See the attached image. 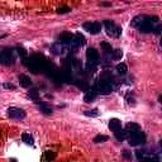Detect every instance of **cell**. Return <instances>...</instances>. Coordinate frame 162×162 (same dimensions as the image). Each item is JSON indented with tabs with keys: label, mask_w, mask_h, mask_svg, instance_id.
<instances>
[{
	"label": "cell",
	"mask_w": 162,
	"mask_h": 162,
	"mask_svg": "<svg viewBox=\"0 0 162 162\" xmlns=\"http://www.w3.org/2000/svg\"><path fill=\"white\" fill-rule=\"evenodd\" d=\"M95 90L99 93V94H110L113 91V85H112V81L107 79V77H100L98 80L96 85H95Z\"/></svg>",
	"instance_id": "obj_1"
},
{
	"label": "cell",
	"mask_w": 162,
	"mask_h": 162,
	"mask_svg": "<svg viewBox=\"0 0 162 162\" xmlns=\"http://www.w3.org/2000/svg\"><path fill=\"white\" fill-rule=\"evenodd\" d=\"M0 63L5 66H10L15 63L14 52L9 48H0Z\"/></svg>",
	"instance_id": "obj_2"
},
{
	"label": "cell",
	"mask_w": 162,
	"mask_h": 162,
	"mask_svg": "<svg viewBox=\"0 0 162 162\" xmlns=\"http://www.w3.org/2000/svg\"><path fill=\"white\" fill-rule=\"evenodd\" d=\"M103 24H104V27H105V31H107V33L109 36L118 38L122 34V28L119 26H117L113 20H104Z\"/></svg>",
	"instance_id": "obj_3"
},
{
	"label": "cell",
	"mask_w": 162,
	"mask_h": 162,
	"mask_svg": "<svg viewBox=\"0 0 162 162\" xmlns=\"http://www.w3.org/2000/svg\"><path fill=\"white\" fill-rule=\"evenodd\" d=\"M128 142H129V144L133 146V147H137L139 144H143L146 142V134L142 131L134 133V134H131L128 137Z\"/></svg>",
	"instance_id": "obj_4"
},
{
	"label": "cell",
	"mask_w": 162,
	"mask_h": 162,
	"mask_svg": "<svg viewBox=\"0 0 162 162\" xmlns=\"http://www.w3.org/2000/svg\"><path fill=\"white\" fill-rule=\"evenodd\" d=\"M8 117L12 119H17V120H20V119L26 118V112L20 108H15V107H10L8 109Z\"/></svg>",
	"instance_id": "obj_5"
},
{
	"label": "cell",
	"mask_w": 162,
	"mask_h": 162,
	"mask_svg": "<svg viewBox=\"0 0 162 162\" xmlns=\"http://www.w3.org/2000/svg\"><path fill=\"white\" fill-rule=\"evenodd\" d=\"M84 29L91 34H98L101 31V24L99 22H86L84 23Z\"/></svg>",
	"instance_id": "obj_6"
},
{
	"label": "cell",
	"mask_w": 162,
	"mask_h": 162,
	"mask_svg": "<svg viewBox=\"0 0 162 162\" xmlns=\"http://www.w3.org/2000/svg\"><path fill=\"white\" fill-rule=\"evenodd\" d=\"M86 57H88V62H91V63H95V65H99V61H100V57H99V53L98 51L90 47L86 51Z\"/></svg>",
	"instance_id": "obj_7"
},
{
	"label": "cell",
	"mask_w": 162,
	"mask_h": 162,
	"mask_svg": "<svg viewBox=\"0 0 162 162\" xmlns=\"http://www.w3.org/2000/svg\"><path fill=\"white\" fill-rule=\"evenodd\" d=\"M138 29H139L142 33H150V32L155 31V27H153V24H152V22L150 20V17L146 15V20L138 27Z\"/></svg>",
	"instance_id": "obj_8"
},
{
	"label": "cell",
	"mask_w": 162,
	"mask_h": 162,
	"mask_svg": "<svg viewBox=\"0 0 162 162\" xmlns=\"http://www.w3.org/2000/svg\"><path fill=\"white\" fill-rule=\"evenodd\" d=\"M85 43H86V39H85V37L81 34V33H76V34H74V39H72V43H71L72 47L77 48V47L84 46Z\"/></svg>",
	"instance_id": "obj_9"
},
{
	"label": "cell",
	"mask_w": 162,
	"mask_h": 162,
	"mask_svg": "<svg viewBox=\"0 0 162 162\" xmlns=\"http://www.w3.org/2000/svg\"><path fill=\"white\" fill-rule=\"evenodd\" d=\"M60 43L63 45V46H71V43H72V39H74V34H71V33H62L60 37Z\"/></svg>",
	"instance_id": "obj_10"
},
{
	"label": "cell",
	"mask_w": 162,
	"mask_h": 162,
	"mask_svg": "<svg viewBox=\"0 0 162 162\" xmlns=\"http://www.w3.org/2000/svg\"><path fill=\"white\" fill-rule=\"evenodd\" d=\"M124 131L127 132V134H134V133H137V132H139L141 131V127H139V124H137V123H128V124L126 126V128H124Z\"/></svg>",
	"instance_id": "obj_11"
},
{
	"label": "cell",
	"mask_w": 162,
	"mask_h": 162,
	"mask_svg": "<svg viewBox=\"0 0 162 162\" xmlns=\"http://www.w3.org/2000/svg\"><path fill=\"white\" fill-rule=\"evenodd\" d=\"M96 95H98V91L95 90V88H91V89H89L86 94H85V96H84V101L85 103H91L95 100V98H96Z\"/></svg>",
	"instance_id": "obj_12"
},
{
	"label": "cell",
	"mask_w": 162,
	"mask_h": 162,
	"mask_svg": "<svg viewBox=\"0 0 162 162\" xmlns=\"http://www.w3.org/2000/svg\"><path fill=\"white\" fill-rule=\"evenodd\" d=\"M19 84H20V86L22 88H31V85H32V80L29 76H27V75H20L19 76Z\"/></svg>",
	"instance_id": "obj_13"
},
{
	"label": "cell",
	"mask_w": 162,
	"mask_h": 162,
	"mask_svg": "<svg viewBox=\"0 0 162 162\" xmlns=\"http://www.w3.org/2000/svg\"><path fill=\"white\" fill-rule=\"evenodd\" d=\"M122 128V123H120V120L119 119H110L109 120V129H112L113 132H117V131H119Z\"/></svg>",
	"instance_id": "obj_14"
},
{
	"label": "cell",
	"mask_w": 162,
	"mask_h": 162,
	"mask_svg": "<svg viewBox=\"0 0 162 162\" xmlns=\"http://www.w3.org/2000/svg\"><path fill=\"white\" fill-rule=\"evenodd\" d=\"M37 104H38V108H39V110L43 113V114H52V108L48 105V104H46V103H43V101H37Z\"/></svg>",
	"instance_id": "obj_15"
},
{
	"label": "cell",
	"mask_w": 162,
	"mask_h": 162,
	"mask_svg": "<svg viewBox=\"0 0 162 162\" xmlns=\"http://www.w3.org/2000/svg\"><path fill=\"white\" fill-rule=\"evenodd\" d=\"M144 20H146V15H137V17L133 18V20H132L131 24H132V27L138 28V27H139Z\"/></svg>",
	"instance_id": "obj_16"
},
{
	"label": "cell",
	"mask_w": 162,
	"mask_h": 162,
	"mask_svg": "<svg viewBox=\"0 0 162 162\" xmlns=\"http://www.w3.org/2000/svg\"><path fill=\"white\" fill-rule=\"evenodd\" d=\"M114 136H115V138L119 141V142H123L126 139V138L128 137V134H127V132L123 129V128H120L119 131H117V132H114Z\"/></svg>",
	"instance_id": "obj_17"
},
{
	"label": "cell",
	"mask_w": 162,
	"mask_h": 162,
	"mask_svg": "<svg viewBox=\"0 0 162 162\" xmlns=\"http://www.w3.org/2000/svg\"><path fill=\"white\" fill-rule=\"evenodd\" d=\"M28 98H29L31 100H33V101H39V93H38V90L37 89H32L28 91V95H27Z\"/></svg>",
	"instance_id": "obj_18"
},
{
	"label": "cell",
	"mask_w": 162,
	"mask_h": 162,
	"mask_svg": "<svg viewBox=\"0 0 162 162\" xmlns=\"http://www.w3.org/2000/svg\"><path fill=\"white\" fill-rule=\"evenodd\" d=\"M52 51H53L55 55H61V53H63V51H65V46L61 45L60 42L58 43H55L52 46Z\"/></svg>",
	"instance_id": "obj_19"
},
{
	"label": "cell",
	"mask_w": 162,
	"mask_h": 162,
	"mask_svg": "<svg viewBox=\"0 0 162 162\" xmlns=\"http://www.w3.org/2000/svg\"><path fill=\"white\" fill-rule=\"evenodd\" d=\"M101 48H103V51H104V53L105 55H112V52H113V47H112V45H109L108 42H101Z\"/></svg>",
	"instance_id": "obj_20"
},
{
	"label": "cell",
	"mask_w": 162,
	"mask_h": 162,
	"mask_svg": "<svg viewBox=\"0 0 162 162\" xmlns=\"http://www.w3.org/2000/svg\"><path fill=\"white\" fill-rule=\"evenodd\" d=\"M22 141L24 142L26 144H33V137L29 133H23L22 134Z\"/></svg>",
	"instance_id": "obj_21"
},
{
	"label": "cell",
	"mask_w": 162,
	"mask_h": 162,
	"mask_svg": "<svg viewBox=\"0 0 162 162\" xmlns=\"http://www.w3.org/2000/svg\"><path fill=\"white\" fill-rule=\"evenodd\" d=\"M115 69H117V71H118V74H119V75H126V74H127V71H128L127 65H126V63H118Z\"/></svg>",
	"instance_id": "obj_22"
},
{
	"label": "cell",
	"mask_w": 162,
	"mask_h": 162,
	"mask_svg": "<svg viewBox=\"0 0 162 162\" xmlns=\"http://www.w3.org/2000/svg\"><path fill=\"white\" fill-rule=\"evenodd\" d=\"M122 56H123V51L122 50H113V52H112V55H110V57L113 60H120L122 58Z\"/></svg>",
	"instance_id": "obj_23"
},
{
	"label": "cell",
	"mask_w": 162,
	"mask_h": 162,
	"mask_svg": "<svg viewBox=\"0 0 162 162\" xmlns=\"http://www.w3.org/2000/svg\"><path fill=\"white\" fill-rule=\"evenodd\" d=\"M94 143H103V142H107L108 141V136H104V134H98L94 137Z\"/></svg>",
	"instance_id": "obj_24"
},
{
	"label": "cell",
	"mask_w": 162,
	"mask_h": 162,
	"mask_svg": "<svg viewBox=\"0 0 162 162\" xmlns=\"http://www.w3.org/2000/svg\"><path fill=\"white\" fill-rule=\"evenodd\" d=\"M147 156H150V153L147 151H141V150H138V151H136V157L138 158V161H142L144 158V157H147Z\"/></svg>",
	"instance_id": "obj_25"
},
{
	"label": "cell",
	"mask_w": 162,
	"mask_h": 162,
	"mask_svg": "<svg viewBox=\"0 0 162 162\" xmlns=\"http://www.w3.org/2000/svg\"><path fill=\"white\" fill-rule=\"evenodd\" d=\"M45 157L47 161H53L56 158V153L53 151H46L45 152Z\"/></svg>",
	"instance_id": "obj_26"
},
{
	"label": "cell",
	"mask_w": 162,
	"mask_h": 162,
	"mask_svg": "<svg viewBox=\"0 0 162 162\" xmlns=\"http://www.w3.org/2000/svg\"><path fill=\"white\" fill-rule=\"evenodd\" d=\"M58 14H66V13H70L71 12V8L70 7H66V5H63V7H60V8H57V10H56Z\"/></svg>",
	"instance_id": "obj_27"
},
{
	"label": "cell",
	"mask_w": 162,
	"mask_h": 162,
	"mask_svg": "<svg viewBox=\"0 0 162 162\" xmlns=\"http://www.w3.org/2000/svg\"><path fill=\"white\" fill-rule=\"evenodd\" d=\"M84 114L86 117H98L99 115V112H98V109H91V110L84 112Z\"/></svg>",
	"instance_id": "obj_28"
},
{
	"label": "cell",
	"mask_w": 162,
	"mask_h": 162,
	"mask_svg": "<svg viewBox=\"0 0 162 162\" xmlns=\"http://www.w3.org/2000/svg\"><path fill=\"white\" fill-rule=\"evenodd\" d=\"M96 67H98V65H95V63H91V62L86 63V70L90 71V72H95V71H96Z\"/></svg>",
	"instance_id": "obj_29"
},
{
	"label": "cell",
	"mask_w": 162,
	"mask_h": 162,
	"mask_svg": "<svg viewBox=\"0 0 162 162\" xmlns=\"http://www.w3.org/2000/svg\"><path fill=\"white\" fill-rule=\"evenodd\" d=\"M76 85H77V88H80V89H82V90H85V91H88V90L90 89L89 88V85L86 84V82H82V81H77V82H76Z\"/></svg>",
	"instance_id": "obj_30"
},
{
	"label": "cell",
	"mask_w": 162,
	"mask_h": 162,
	"mask_svg": "<svg viewBox=\"0 0 162 162\" xmlns=\"http://www.w3.org/2000/svg\"><path fill=\"white\" fill-rule=\"evenodd\" d=\"M18 53L19 55H20L22 57H23V58H26V57H27V51L24 50V48H23V47H18Z\"/></svg>",
	"instance_id": "obj_31"
},
{
	"label": "cell",
	"mask_w": 162,
	"mask_h": 162,
	"mask_svg": "<svg viewBox=\"0 0 162 162\" xmlns=\"http://www.w3.org/2000/svg\"><path fill=\"white\" fill-rule=\"evenodd\" d=\"M3 86L5 88V89H12V90L15 89V85H13V84H10V82H5V84L3 85Z\"/></svg>",
	"instance_id": "obj_32"
},
{
	"label": "cell",
	"mask_w": 162,
	"mask_h": 162,
	"mask_svg": "<svg viewBox=\"0 0 162 162\" xmlns=\"http://www.w3.org/2000/svg\"><path fill=\"white\" fill-rule=\"evenodd\" d=\"M123 156H124L126 158H132V155L129 153V151H127V150L123 151Z\"/></svg>",
	"instance_id": "obj_33"
},
{
	"label": "cell",
	"mask_w": 162,
	"mask_h": 162,
	"mask_svg": "<svg viewBox=\"0 0 162 162\" xmlns=\"http://www.w3.org/2000/svg\"><path fill=\"white\" fill-rule=\"evenodd\" d=\"M101 5L103 7H108V5H110V3H101Z\"/></svg>",
	"instance_id": "obj_34"
}]
</instances>
